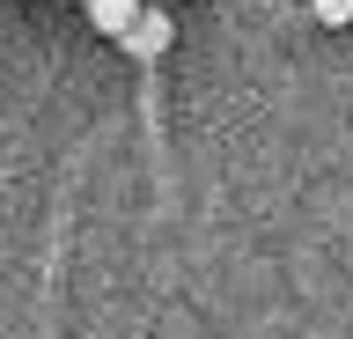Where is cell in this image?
<instances>
[{
	"instance_id": "obj_1",
	"label": "cell",
	"mask_w": 353,
	"mask_h": 339,
	"mask_svg": "<svg viewBox=\"0 0 353 339\" xmlns=\"http://www.w3.org/2000/svg\"><path fill=\"white\" fill-rule=\"evenodd\" d=\"M170 37H176L170 15H162V8H140V23H132L118 45H125V59H162V52H170Z\"/></svg>"
},
{
	"instance_id": "obj_2",
	"label": "cell",
	"mask_w": 353,
	"mask_h": 339,
	"mask_svg": "<svg viewBox=\"0 0 353 339\" xmlns=\"http://www.w3.org/2000/svg\"><path fill=\"white\" fill-rule=\"evenodd\" d=\"M81 8H88V23L103 30V37H125L140 23V0H81Z\"/></svg>"
},
{
	"instance_id": "obj_3",
	"label": "cell",
	"mask_w": 353,
	"mask_h": 339,
	"mask_svg": "<svg viewBox=\"0 0 353 339\" xmlns=\"http://www.w3.org/2000/svg\"><path fill=\"white\" fill-rule=\"evenodd\" d=\"M309 8H316V23H331V30L353 23V0H309Z\"/></svg>"
}]
</instances>
